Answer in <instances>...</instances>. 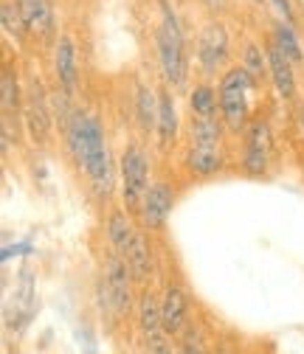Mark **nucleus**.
<instances>
[{
  "label": "nucleus",
  "instance_id": "1",
  "mask_svg": "<svg viewBox=\"0 0 304 354\" xmlns=\"http://www.w3.org/2000/svg\"><path fill=\"white\" fill-rule=\"evenodd\" d=\"M62 138H65V147H68L73 163L82 169L88 186L96 192V197L107 200L116 192V163H113L99 115L76 107L71 124L62 132Z\"/></svg>",
  "mask_w": 304,
  "mask_h": 354
},
{
  "label": "nucleus",
  "instance_id": "2",
  "mask_svg": "<svg viewBox=\"0 0 304 354\" xmlns=\"http://www.w3.org/2000/svg\"><path fill=\"white\" fill-rule=\"evenodd\" d=\"M192 42L186 34V23L172 0H158L155 20V57L158 71L172 91H184L192 73Z\"/></svg>",
  "mask_w": 304,
  "mask_h": 354
},
{
  "label": "nucleus",
  "instance_id": "3",
  "mask_svg": "<svg viewBox=\"0 0 304 354\" xmlns=\"http://www.w3.org/2000/svg\"><path fill=\"white\" fill-rule=\"evenodd\" d=\"M259 87L251 82L242 65H231L226 73H220L217 93H220V115L229 127V132L240 136L251 124V93Z\"/></svg>",
  "mask_w": 304,
  "mask_h": 354
},
{
  "label": "nucleus",
  "instance_id": "4",
  "mask_svg": "<svg viewBox=\"0 0 304 354\" xmlns=\"http://www.w3.org/2000/svg\"><path fill=\"white\" fill-rule=\"evenodd\" d=\"M195 68L203 79H214L217 73H226L231 65V34L220 17H208L200 23L197 37H195Z\"/></svg>",
  "mask_w": 304,
  "mask_h": 354
},
{
  "label": "nucleus",
  "instance_id": "5",
  "mask_svg": "<svg viewBox=\"0 0 304 354\" xmlns=\"http://www.w3.org/2000/svg\"><path fill=\"white\" fill-rule=\"evenodd\" d=\"M118 189L124 211L138 214L150 192V155L138 141H129L118 158Z\"/></svg>",
  "mask_w": 304,
  "mask_h": 354
},
{
  "label": "nucleus",
  "instance_id": "6",
  "mask_svg": "<svg viewBox=\"0 0 304 354\" xmlns=\"http://www.w3.org/2000/svg\"><path fill=\"white\" fill-rule=\"evenodd\" d=\"M133 270L124 256H118L116 250L107 253L105 259V270H102V279H99V287H96V295H99V304L105 309H110L113 315H127L129 306H133Z\"/></svg>",
  "mask_w": 304,
  "mask_h": 354
},
{
  "label": "nucleus",
  "instance_id": "7",
  "mask_svg": "<svg viewBox=\"0 0 304 354\" xmlns=\"http://www.w3.org/2000/svg\"><path fill=\"white\" fill-rule=\"evenodd\" d=\"M23 124L34 144H48L51 129L57 124L54 118V99L48 93L46 82L39 76H31L26 82V96H23Z\"/></svg>",
  "mask_w": 304,
  "mask_h": 354
},
{
  "label": "nucleus",
  "instance_id": "8",
  "mask_svg": "<svg viewBox=\"0 0 304 354\" xmlns=\"http://www.w3.org/2000/svg\"><path fill=\"white\" fill-rule=\"evenodd\" d=\"M242 141V171L248 177H265L274 160V132L265 118H253L245 127Z\"/></svg>",
  "mask_w": 304,
  "mask_h": 354
},
{
  "label": "nucleus",
  "instance_id": "9",
  "mask_svg": "<svg viewBox=\"0 0 304 354\" xmlns=\"http://www.w3.org/2000/svg\"><path fill=\"white\" fill-rule=\"evenodd\" d=\"M51 62H54L57 91H62V93L76 99L79 79H82V59H79V39H76V34L60 31L54 48H51Z\"/></svg>",
  "mask_w": 304,
  "mask_h": 354
},
{
  "label": "nucleus",
  "instance_id": "10",
  "mask_svg": "<svg viewBox=\"0 0 304 354\" xmlns=\"http://www.w3.org/2000/svg\"><path fill=\"white\" fill-rule=\"evenodd\" d=\"M31 39H37L39 46L54 48V42L60 37V15H57V3L54 0H15Z\"/></svg>",
  "mask_w": 304,
  "mask_h": 354
},
{
  "label": "nucleus",
  "instance_id": "11",
  "mask_svg": "<svg viewBox=\"0 0 304 354\" xmlns=\"http://www.w3.org/2000/svg\"><path fill=\"white\" fill-rule=\"evenodd\" d=\"M172 208H175V192H172V186L166 180H155V183H150V192L141 203L138 216L150 234H158L166 228Z\"/></svg>",
  "mask_w": 304,
  "mask_h": 354
},
{
  "label": "nucleus",
  "instance_id": "12",
  "mask_svg": "<svg viewBox=\"0 0 304 354\" xmlns=\"http://www.w3.org/2000/svg\"><path fill=\"white\" fill-rule=\"evenodd\" d=\"M265 48H268V62H271V82L276 87L279 99H285V102L296 99V62L271 37H265Z\"/></svg>",
  "mask_w": 304,
  "mask_h": 354
},
{
  "label": "nucleus",
  "instance_id": "13",
  "mask_svg": "<svg viewBox=\"0 0 304 354\" xmlns=\"http://www.w3.org/2000/svg\"><path fill=\"white\" fill-rule=\"evenodd\" d=\"M178 132H181V113H178L175 91L172 87H161L158 91V127H155L158 147L169 149L178 141Z\"/></svg>",
  "mask_w": 304,
  "mask_h": 354
},
{
  "label": "nucleus",
  "instance_id": "14",
  "mask_svg": "<svg viewBox=\"0 0 304 354\" xmlns=\"http://www.w3.org/2000/svg\"><path fill=\"white\" fill-rule=\"evenodd\" d=\"M105 234H107L110 250H116L118 256L127 259V253L133 250V242H136V236H138V228L133 225V219H129V211L116 208V211H110L107 219H105Z\"/></svg>",
  "mask_w": 304,
  "mask_h": 354
},
{
  "label": "nucleus",
  "instance_id": "15",
  "mask_svg": "<svg viewBox=\"0 0 304 354\" xmlns=\"http://www.w3.org/2000/svg\"><path fill=\"white\" fill-rule=\"evenodd\" d=\"M161 315H163V329L169 332V337L184 329L186 315H189V298H186V290L181 284H166L163 287Z\"/></svg>",
  "mask_w": 304,
  "mask_h": 354
},
{
  "label": "nucleus",
  "instance_id": "16",
  "mask_svg": "<svg viewBox=\"0 0 304 354\" xmlns=\"http://www.w3.org/2000/svg\"><path fill=\"white\" fill-rule=\"evenodd\" d=\"M138 321H141V332L147 337V348L158 346L169 337V332L163 329V315H161V298H155L150 290L141 292L138 298Z\"/></svg>",
  "mask_w": 304,
  "mask_h": 354
},
{
  "label": "nucleus",
  "instance_id": "17",
  "mask_svg": "<svg viewBox=\"0 0 304 354\" xmlns=\"http://www.w3.org/2000/svg\"><path fill=\"white\" fill-rule=\"evenodd\" d=\"M226 166V149L223 147H206V144H189L186 152V169L195 177H214Z\"/></svg>",
  "mask_w": 304,
  "mask_h": 354
},
{
  "label": "nucleus",
  "instance_id": "18",
  "mask_svg": "<svg viewBox=\"0 0 304 354\" xmlns=\"http://www.w3.org/2000/svg\"><path fill=\"white\" fill-rule=\"evenodd\" d=\"M23 96L26 87L20 84L17 65L6 62L3 73H0V104H3V121H12V115H23Z\"/></svg>",
  "mask_w": 304,
  "mask_h": 354
},
{
  "label": "nucleus",
  "instance_id": "19",
  "mask_svg": "<svg viewBox=\"0 0 304 354\" xmlns=\"http://www.w3.org/2000/svg\"><path fill=\"white\" fill-rule=\"evenodd\" d=\"M240 65L245 68V73L251 76V82L256 87H262L265 82H271V62H268V48L265 42L248 39L242 51H240Z\"/></svg>",
  "mask_w": 304,
  "mask_h": 354
},
{
  "label": "nucleus",
  "instance_id": "20",
  "mask_svg": "<svg viewBox=\"0 0 304 354\" xmlns=\"http://www.w3.org/2000/svg\"><path fill=\"white\" fill-rule=\"evenodd\" d=\"M189 110L197 118H223L220 115V93L211 79H200L189 87Z\"/></svg>",
  "mask_w": 304,
  "mask_h": 354
},
{
  "label": "nucleus",
  "instance_id": "21",
  "mask_svg": "<svg viewBox=\"0 0 304 354\" xmlns=\"http://www.w3.org/2000/svg\"><path fill=\"white\" fill-rule=\"evenodd\" d=\"M136 121L144 138H150L158 127V91L150 82L136 84Z\"/></svg>",
  "mask_w": 304,
  "mask_h": 354
},
{
  "label": "nucleus",
  "instance_id": "22",
  "mask_svg": "<svg viewBox=\"0 0 304 354\" xmlns=\"http://www.w3.org/2000/svg\"><path fill=\"white\" fill-rule=\"evenodd\" d=\"M268 37L276 42V46H279L296 65L304 62V46H301V37H298V31H296L293 23H285V20L274 17V20H271V34H268Z\"/></svg>",
  "mask_w": 304,
  "mask_h": 354
},
{
  "label": "nucleus",
  "instance_id": "23",
  "mask_svg": "<svg viewBox=\"0 0 304 354\" xmlns=\"http://www.w3.org/2000/svg\"><path fill=\"white\" fill-rule=\"evenodd\" d=\"M127 264L133 270V279L138 284H147L152 279V248H150V239L144 231H138L136 242H133V250L127 253Z\"/></svg>",
  "mask_w": 304,
  "mask_h": 354
},
{
  "label": "nucleus",
  "instance_id": "24",
  "mask_svg": "<svg viewBox=\"0 0 304 354\" xmlns=\"http://www.w3.org/2000/svg\"><path fill=\"white\" fill-rule=\"evenodd\" d=\"M0 26H3V37L17 42V46H26V42L31 39L28 26H26L15 0H3V3H0Z\"/></svg>",
  "mask_w": 304,
  "mask_h": 354
},
{
  "label": "nucleus",
  "instance_id": "25",
  "mask_svg": "<svg viewBox=\"0 0 304 354\" xmlns=\"http://www.w3.org/2000/svg\"><path fill=\"white\" fill-rule=\"evenodd\" d=\"M34 292H37V287H34V279H31V270H23L20 273V279H17V284H15V301H17V309H20V315L28 321V315L34 313Z\"/></svg>",
  "mask_w": 304,
  "mask_h": 354
},
{
  "label": "nucleus",
  "instance_id": "26",
  "mask_svg": "<svg viewBox=\"0 0 304 354\" xmlns=\"http://www.w3.org/2000/svg\"><path fill=\"white\" fill-rule=\"evenodd\" d=\"M271 9H274V17H279V20H285V23L298 26V17H296V6H293V0H271Z\"/></svg>",
  "mask_w": 304,
  "mask_h": 354
},
{
  "label": "nucleus",
  "instance_id": "27",
  "mask_svg": "<svg viewBox=\"0 0 304 354\" xmlns=\"http://www.w3.org/2000/svg\"><path fill=\"white\" fill-rule=\"evenodd\" d=\"M178 354H203V346L197 343L195 335H189V337L181 343V351H178Z\"/></svg>",
  "mask_w": 304,
  "mask_h": 354
},
{
  "label": "nucleus",
  "instance_id": "28",
  "mask_svg": "<svg viewBox=\"0 0 304 354\" xmlns=\"http://www.w3.org/2000/svg\"><path fill=\"white\" fill-rule=\"evenodd\" d=\"M150 354H172V346L163 340V343H158V346H150Z\"/></svg>",
  "mask_w": 304,
  "mask_h": 354
},
{
  "label": "nucleus",
  "instance_id": "29",
  "mask_svg": "<svg viewBox=\"0 0 304 354\" xmlns=\"http://www.w3.org/2000/svg\"><path fill=\"white\" fill-rule=\"evenodd\" d=\"M251 3H253V6H262V9H265V6H271V0H251Z\"/></svg>",
  "mask_w": 304,
  "mask_h": 354
},
{
  "label": "nucleus",
  "instance_id": "30",
  "mask_svg": "<svg viewBox=\"0 0 304 354\" xmlns=\"http://www.w3.org/2000/svg\"><path fill=\"white\" fill-rule=\"evenodd\" d=\"M301 127H304V113H301Z\"/></svg>",
  "mask_w": 304,
  "mask_h": 354
}]
</instances>
